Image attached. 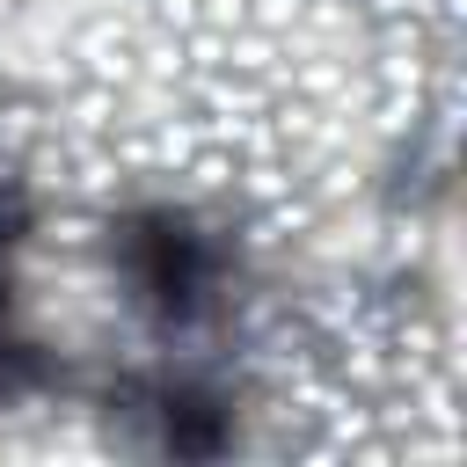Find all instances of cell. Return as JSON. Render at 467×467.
I'll return each instance as SVG.
<instances>
[{
    "instance_id": "6da1fadb",
    "label": "cell",
    "mask_w": 467,
    "mask_h": 467,
    "mask_svg": "<svg viewBox=\"0 0 467 467\" xmlns=\"http://www.w3.org/2000/svg\"><path fill=\"white\" fill-rule=\"evenodd\" d=\"M124 255H131L139 299L161 306V314H175V321H182V314L204 299V285H212V248H204V234H197L190 219H175V212L139 219L131 241H124Z\"/></svg>"
}]
</instances>
